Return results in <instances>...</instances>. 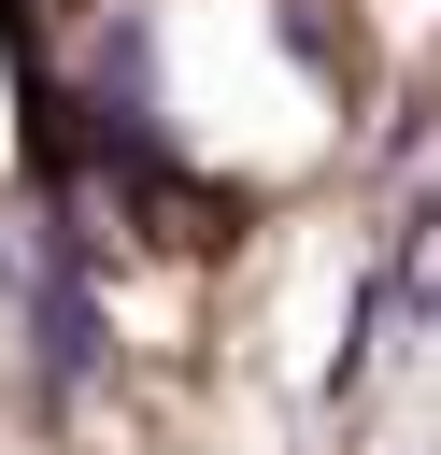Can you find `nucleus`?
Segmentation results:
<instances>
[{
	"mask_svg": "<svg viewBox=\"0 0 441 455\" xmlns=\"http://www.w3.org/2000/svg\"><path fill=\"white\" fill-rule=\"evenodd\" d=\"M43 370H57V384L100 370V299H85V256H71V242H57V270H43Z\"/></svg>",
	"mask_w": 441,
	"mask_h": 455,
	"instance_id": "f257e3e1",
	"label": "nucleus"
}]
</instances>
